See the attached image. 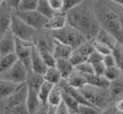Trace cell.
Listing matches in <instances>:
<instances>
[{
    "label": "cell",
    "instance_id": "1",
    "mask_svg": "<svg viewBox=\"0 0 123 114\" xmlns=\"http://www.w3.org/2000/svg\"><path fill=\"white\" fill-rule=\"evenodd\" d=\"M93 6L100 27L123 44V8L111 0H98Z\"/></svg>",
    "mask_w": 123,
    "mask_h": 114
},
{
    "label": "cell",
    "instance_id": "2",
    "mask_svg": "<svg viewBox=\"0 0 123 114\" xmlns=\"http://www.w3.org/2000/svg\"><path fill=\"white\" fill-rule=\"evenodd\" d=\"M65 14L68 25L77 29L88 40L93 39L101 28L92 0H84L76 6L67 11Z\"/></svg>",
    "mask_w": 123,
    "mask_h": 114
},
{
    "label": "cell",
    "instance_id": "3",
    "mask_svg": "<svg viewBox=\"0 0 123 114\" xmlns=\"http://www.w3.org/2000/svg\"><path fill=\"white\" fill-rule=\"evenodd\" d=\"M26 96H27V84L26 82L20 83L14 93L6 98L4 112L12 114H26L28 113L26 107Z\"/></svg>",
    "mask_w": 123,
    "mask_h": 114
},
{
    "label": "cell",
    "instance_id": "4",
    "mask_svg": "<svg viewBox=\"0 0 123 114\" xmlns=\"http://www.w3.org/2000/svg\"><path fill=\"white\" fill-rule=\"evenodd\" d=\"M51 36L57 41L71 46L73 49L88 40L82 33H80L78 30L70 26L68 23H67L64 27L60 28V29L51 31Z\"/></svg>",
    "mask_w": 123,
    "mask_h": 114
},
{
    "label": "cell",
    "instance_id": "5",
    "mask_svg": "<svg viewBox=\"0 0 123 114\" xmlns=\"http://www.w3.org/2000/svg\"><path fill=\"white\" fill-rule=\"evenodd\" d=\"M79 91L90 103L100 108L102 111L105 109V106L108 103V99L110 98L108 90L98 89L90 84H85L80 87Z\"/></svg>",
    "mask_w": 123,
    "mask_h": 114
},
{
    "label": "cell",
    "instance_id": "6",
    "mask_svg": "<svg viewBox=\"0 0 123 114\" xmlns=\"http://www.w3.org/2000/svg\"><path fill=\"white\" fill-rule=\"evenodd\" d=\"M10 31L16 39L24 40V41L34 42L35 41V31L34 28L30 27L23 19H20L14 11L12 12L11 23H10Z\"/></svg>",
    "mask_w": 123,
    "mask_h": 114
},
{
    "label": "cell",
    "instance_id": "7",
    "mask_svg": "<svg viewBox=\"0 0 123 114\" xmlns=\"http://www.w3.org/2000/svg\"><path fill=\"white\" fill-rule=\"evenodd\" d=\"M14 11V10H13ZM14 13L25 21L26 23L30 26V27L34 28L35 30L39 29H45L47 19L48 18L42 15L39 11L37 10H29V11H14Z\"/></svg>",
    "mask_w": 123,
    "mask_h": 114
},
{
    "label": "cell",
    "instance_id": "8",
    "mask_svg": "<svg viewBox=\"0 0 123 114\" xmlns=\"http://www.w3.org/2000/svg\"><path fill=\"white\" fill-rule=\"evenodd\" d=\"M34 46V42L24 41L15 37V50L18 60L22 61L23 64L26 66L28 72H31V64H30V56H31L32 48Z\"/></svg>",
    "mask_w": 123,
    "mask_h": 114
},
{
    "label": "cell",
    "instance_id": "9",
    "mask_svg": "<svg viewBox=\"0 0 123 114\" xmlns=\"http://www.w3.org/2000/svg\"><path fill=\"white\" fill-rule=\"evenodd\" d=\"M1 75L3 78L11 80L15 83H24L26 82V79H27L28 69L22 61L17 60L6 72H4Z\"/></svg>",
    "mask_w": 123,
    "mask_h": 114
},
{
    "label": "cell",
    "instance_id": "10",
    "mask_svg": "<svg viewBox=\"0 0 123 114\" xmlns=\"http://www.w3.org/2000/svg\"><path fill=\"white\" fill-rule=\"evenodd\" d=\"M26 107H27L28 113H37V112H40V110H42L44 107H48V106H43V104L41 103L37 89L27 86Z\"/></svg>",
    "mask_w": 123,
    "mask_h": 114
},
{
    "label": "cell",
    "instance_id": "11",
    "mask_svg": "<svg viewBox=\"0 0 123 114\" xmlns=\"http://www.w3.org/2000/svg\"><path fill=\"white\" fill-rule=\"evenodd\" d=\"M67 23H68V21H67V14H65V12L58 11V12H55V13L47 19L45 29L54 31V30H58V29H60V28L64 27Z\"/></svg>",
    "mask_w": 123,
    "mask_h": 114
},
{
    "label": "cell",
    "instance_id": "12",
    "mask_svg": "<svg viewBox=\"0 0 123 114\" xmlns=\"http://www.w3.org/2000/svg\"><path fill=\"white\" fill-rule=\"evenodd\" d=\"M14 50H15V36L9 29L0 36V56L14 52Z\"/></svg>",
    "mask_w": 123,
    "mask_h": 114
},
{
    "label": "cell",
    "instance_id": "13",
    "mask_svg": "<svg viewBox=\"0 0 123 114\" xmlns=\"http://www.w3.org/2000/svg\"><path fill=\"white\" fill-rule=\"evenodd\" d=\"M30 64H31V72L40 74V75H43L47 68V66L45 65L43 59H42L41 54L37 49L35 45L32 48L31 56H30Z\"/></svg>",
    "mask_w": 123,
    "mask_h": 114
},
{
    "label": "cell",
    "instance_id": "14",
    "mask_svg": "<svg viewBox=\"0 0 123 114\" xmlns=\"http://www.w3.org/2000/svg\"><path fill=\"white\" fill-rule=\"evenodd\" d=\"M0 33H4L10 29V23H11V16L13 10L6 3L0 4Z\"/></svg>",
    "mask_w": 123,
    "mask_h": 114
},
{
    "label": "cell",
    "instance_id": "15",
    "mask_svg": "<svg viewBox=\"0 0 123 114\" xmlns=\"http://www.w3.org/2000/svg\"><path fill=\"white\" fill-rule=\"evenodd\" d=\"M73 51V48L67 44L57 41L54 39L53 43V54L55 59H68Z\"/></svg>",
    "mask_w": 123,
    "mask_h": 114
},
{
    "label": "cell",
    "instance_id": "16",
    "mask_svg": "<svg viewBox=\"0 0 123 114\" xmlns=\"http://www.w3.org/2000/svg\"><path fill=\"white\" fill-rule=\"evenodd\" d=\"M20 83H15L9 79L1 77L0 78V98L6 99L16 91Z\"/></svg>",
    "mask_w": 123,
    "mask_h": 114
},
{
    "label": "cell",
    "instance_id": "17",
    "mask_svg": "<svg viewBox=\"0 0 123 114\" xmlns=\"http://www.w3.org/2000/svg\"><path fill=\"white\" fill-rule=\"evenodd\" d=\"M55 67L60 73L62 79H68V77L74 70V65L68 59H56Z\"/></svg>",
    "mask_w": 123,
    "mask_h": 114
},
{
    "label": "cell",
    "instance_id": "18",
    "mask_svg": "<svg viewBox=\"0 0 123 114\" xmlns=\"http://www.w3.org/2000/svg\"><path fill=\"white\" fill-rule=\"evenodd\" d=\"M62 101V90L58 84L54 85L50 93L47 97V106L48 109L55 110V108Z\"/></svg>",
    "mask_w": 123,
    "mask_h": 114
},
{
    "label": "cell",
    "instance_id": "19",
    "mask_svg": "<svg viewBox=\"0 0 123 114\" xmlns=\"http://www.w3.org/2000/svg\"><path fill=\"white\" fill-rule=\"evenodd\" d=\"M86 79H87V84H90L92 86H95L103 90H108V86H109V83H110V81L106 77L95 75V74L87 75Z\"/></svg>",
    "mask_w": 123,
    "mask_h": 114
},
{
    "label": "cell",
    "instance_id": "20",
    "mask_svg": "<svg viewBox=\"0 0 123 114\" xmlns=\"http://www.w3.org/2000/svg\"><path fill=\"white\" fill-rule=\"evenodd\" d=\"M68 82V84H70L71 86L76 87V89H80L81 86H84L85 84H87V79L86 76L84 74L79 73L78 70H76L74 68V70L72 72L70 76L68 77V79H65Z\"/></svg>",
    "mask_w": 123,
    "mask_h": 114
},
{
    "label": "cell",
    "instance_id": "21",
    "mask_svg": "<svg viewBox=\"0 0 123 114\" xmlns=\"http://www.w3.org/2000/svg\"><path fill=\"white\" fill-rule=\"evenodd\" d=\"M108 94L110 98H119L123 95V80L121 77L110 81L108 86Z\"/></svg>",
    "mask_w": 123,
    "mask_h": 114
},
{
    "label": "cell",
    "instance_id": "22",
    "mask_svg": "<svg viewBox=\"0 0 123 114\" xmlns=\"http://www.w3.org/2000/svg\"><path fill=\"white\" fill-rule=\"evenodd\" d=\"M18 60L15 52H10L0 56V74H3Z\"/></svg>",
    "mask_w": 123,
    "mask_h": 114
},
{
    "label": "cell",
    "instance_id": "23",
    "mask_svg": "<svg viewBox=\"0 0 123 114\" xmlns=\"http://www.w3.org/2000/svg\"><path fill=\"white\" fill-rule=\"evenodd\" d=\"M54 85L56 84H53V83L46 81L44 80L42 82V84L40 85L39 90H37V95H39V98H40V101L43 106H47V97H48L49 93H50L51 89L54 87Z\"/></svg>",
    "mask_w": 123,
    "mask_h": 114
},
{
    "label": "cell",
    "instance_id": "24",
    "mask_svg": "<svg viewBox=\"0 0 123 114\" xmlns=\"http://www.w3.org/2000/svg\"><path fill=\"white\" fill-rule=\"evenodd\" d=\"M43 78H44V80L53 83V84H58V83L62 80L60 73L58 72V69H57L55 66H49V67H47L45 73L43 74Z\"/></svg>",
    "mask_w": 123,
    "mask_h": 114
},
{
    "label": "cell",
    "instance_id": "25",
    "mask_svg": "<svg viewBox=\"0 0 123 114\" xmlns=\"http://www.w3.org/2000/svg\"><path fill=\"white\" fill-rule=\"evenodd\" d=\"M111 54L115 58L116 66L119 68L121 72H123V44L117 42L112 47Z\"/></svg>",
    "mask_w": 123,
    "mask_h": 114
},
{
    "label": "cell",
    "instance_id": "26",
    "mask_svg": "<svg viewBox=\"0 0 123 114\" xmlns=\"http://www.w3.org/2000/svg\"><path fill=\"white\" fill-rule=\"evenodd\" d=\"M93 39L96 40V41H98V42L105 43V44H107L108 46H110L111 48L113 47V45L118 42L110 33H108L106 30H104L103 28H100V30L98 31V33L95 34V36H94Z\"/></svg>",
    "mask_w": 123,
    "mask_h": 114
},
{
    "label": "cell",
    "instance_id": "27",
    "mask_svg": "<svg viewBox=\"0 0 123 114\" xmlns=\"http://www.w3.org/2000/svg\"><path fill=\"white\" fill-rule=\"evenodd\" d=\"M62 100L68 106L70 114H78V104H79L78 101L76 99H74L68 92L63 91V90H62Z\"/></svg>",
    "mask_w": 123,
    "mask_h": 114
},
{
    "label": "cell",
    "instance_id": "28",
    "mask_svg": "<svg viewBox=\"0 0 123 114\" xmlns=\"http://www.w3.org/2000/svg\"><path fill=\"white\" fill-rule=\"evenodd\" d=\"M35 10L39 11L42 15H44L45 17H47V18H49L54 13H55V11H53V9L49 6V3L47 0H39Z\"/></svg>",
    "mask_w": 123,
    "mask_h": 114
},
{
    "label": "cell",
    "instance_id": "29",
    "mask_svg": "<svg viewBox=\"0 0 123 114\" xmlns=\"http://www.w3.org/2000/svg\"><path fill=\"white\" fill-rule=\"evenodd\" d=\"M103 111L100 108L93 106L91 103H79L78 104V114H100Z\"/></svg>",
    "mask_w": 123,
    "mask_h": 114
},
{
    "label": "cell",
    "instance_id": "30",
    "mask_svg": "<svg viewBox=\"0 0 123 114\" xmlns=\"http://www.w3.org/2000/svg\"><path fill=\"white\" fill-rule=\"evenodd\" d=\"M91 42H92L93 49H94V50H96L98 52H100L101 54L105 56V54L111 53L112 48L110 46H108L107 44H105V43H102V42H98V41H96V40H94V39H92Z\"/></svg>",
    "mask_w": 123,
    "mask_h": 114
},
{
    "label": "cell",
    "instance_id": "31",
    "mask_svg": "<svg viewBox=\"0 0 123 114\" xmlns=\"http://www.w3.org/2000/svg\"><path fill=\"white\" fill-rule=\"evenodd\" d=\"M104 77H106L109 81H112V80L117 79V78L121 77V70L117 67L116 65L113 66H109V67L105 68V72H104Z\"/></svg>",
    "mask_w": 123,
    "mask_h": 114
},
{
    "label": "cell",
    "instance_id": "32",
    "mask_svg": "<svg viewBox=\"0 0 123 114\" xmlns=\"http://www.w3.org/2000/svg\"><path fill=\"white\" fill-rule=\"evenodd\" d=\"M39 0H20L18 3L17 10L14 11H29V10H35L37 6Z\"/></svg>",
    "mask_w": 123,
    "mask_h": 114
},
{
    "label": "cell",
    "instance_id": "33",
    "mask_svg": "<svg viewBox=\"0 0 123 114\" xmlns=\"http://www.w3.org/2000/svg\"><path fill=\"white\" fill-rule=\"evenodd\" d=\"M74 68L76 70H78L79 73L84 74L85 76L87 75H91V74H93V68H92V64L89 63L88 61H85V62L78 64V65L74 66Z\"/></svg>",
    "mask_w": 123,
    "mask_h": 114
},
{
    "label": "cell",
    "instance_id": "34",
    "mask_svg": "<svg viewBox=\"0 0 123 114\" xmlns=\"http://www.w3.org/2000/svg\"><path fill=\"white\" fill-rule=\"evenodd\" d=\"M103 57L104 56H103V54H101L100 52H98L96 50H93L88 56L87 61H88L89 63H91V64H94V63H98V62L103 61Z\"/></svg>",
    "mask_w": 123,
    "mask_h": 114
},
{
    "label": "cell",
    "instance_id": "35",
    "mask_svg": "<svg viewBox=\"0 0 123 114\" xmlns=\"http://www.w3.org/2000/svg\"><path fill=\"white\" fill-rule=\"evenodd\" d=\"M82 1H84V0H63L62 11L63 12H67V11L70 10V9L76 6L77 4H79L80 2H82Z\"/></svg>",
    "mask_w": 123,
    "mask_h": 114
},
{
    "label": "cell",
    "instance_id": "36",
    "mask_svg": "<svg viewBox=\"0 0 123 114\" xmlns=\"http://www.w3.org/2000/svg\"><path fill=\"white\" fill-rule=\"evenodd\" d=\"M92 68H93V74H95V75H98V76H103L104 75V72H105L106 66L104 65L103 61H101V62L92 64Z\"/></svg>",
    "mask_w": 123,
    "mask_h": 114
},
{
    "label": "cell",
    "instance_id": "37",
    "mask_svg": "<svg viewBox=\"0 0 123 114\" xmlns=\"http://www.w3.org/2000/svg\"><path fill=\"white\" fill-rule=\"evenodd\" d=\"M49 3V6L53 9V11L58 12L62 11L63 8V0H47Z\"/></svg>",
    "mask_w": 123,
    "mask_h": 114
},
{
    "label": "cell",
    "instance_id": "38",
    "mask_svg": "<svg viewBox=\"0 0 123 114\" xmlns=\"http://www.w3.org/2000/svg\"><path fill=\"white\" fill-rule=\"evenodd\" d=\"M54 112H55L56 114H70V111H68V106L64 103V101L63 100L56 107Z\"/></svg>",
    "mask_w": 123,
    "mask_h": 114
},
{
    "label": "cell",
    "instance_id": "39",
    "mask_svg": "<svg viewBox=\"0 0 123 114\" xmlns=\"http://www.w3.org/2000/svg\"><path fill=\"white\" fill-rule=\"evenodd\" d=\"M103 63L106 67H109V66H113L116 65V62H115V58L111 53H108V54H105L103 57Z\"/></svg>",
    "mask_w": 123,
    "mask_h": 114
},
{
    "label": "cell",
    "instance_id": "40",
    "mask_svg": "<svg viewBox=\"0 0 123 114\" xmlns=\"http://www.w3.org/2000/svg\"><path fill=\"white\" fill-rule=\"evenodd\" d=\"M113 108L116 110V113H123V97L117 98Z\"/></svg>",
    "mask_w": 123,
    "mask_h": 114
},
{
    "label": "cell",
    "instance_id": "41",
    "mask_svg": "<svg viewBox=\"0 0 123 114\" xmlns=\"http://www.w3.org/2000/svg\"><path fill=\"white\" fill-rule=\"evenodd\" d=\"M19 1L20 0H4V2L10 6L12 10H17V6H18Z\"/></svg>",
    "mask_w": 123,
    "mask_h": 114
},
{
    "label": "cell",
    "instance_id": "42",
    "mask_svg": "<svg viewBox=\"0 0 123 114\" xmlns=\"http://www.w3.org/2000/svg\"><path fill=\"white\" fill-rule=\"evenodd\" d=\"M111 1L116 2L117 4H119V6H121L122 8H123V0H111Z\"/></svg>",
    "mask_w": 123,
    "mask_h": 114
},
{
    "label": "cell",
    "instance_id": "43",
    "mask_svg": "<svg viewBox=\"0 0 123 114\" xmlns=\"http://www.w3.org/2000/svg\"><path fill=\"white\" fill-rule=\"evenodd\" d=\"M121 79L123 80V72H121Z\"/></svg>",
    "mask_w": 123,
    "mask_h": 114
},
{
    "label": "cell",
    "instance_id": "44",
    "mask_svg": "<svg viewBox=\"0 0 123 114\" xmlns=\"http://www.w3.org/2000/svg\"><path fill=\"white\" fill-rule=\"evenodd\" d=\"M3 2H4V0H0V4H1V3H3Z\"/></svg>",
    "mask_w": 123,
    "mask_h": 114
},
{
    "label": "cell",
    "instance_id": "45",
    "mask_svg": "<svg viewBox=\"0 0 123 114\" xmlns=\"http://www.w3.org/2000/svg\"><path fill=\"white\" fill-rule=\"evenodd\" d=\"M92 1H93V2H95V1H98V0H92Z\"/></svg>",
    "mask_w": 123,
    "mask_h": 114
},
{
    "label": "cell",
    "instance_id": "46",
    "mask_svg": "<svg viewBox=\"0 0 123 114\" xmlns=\"http://www.w3.org/2000/svg\"><path fill=\"white\" fill-rule=\"evenodd\" d=\"M2 77V75H1V74H0V78H1Z\"/></svg>",
    "mask_w": 123,
    "mask_h": 114
},
{
    "label": "cell",
    "instance_id": "47",
    "mask_svg": "<svg viewBox=\"0 0 123 114\" xmlns=\"http://www.w3.org/2000/svg\"><path fill=\"white\" fill-rule=\"evenodd\" d=\"M0 36H1V33H0Z\"/></svg>",
    "mask_w": 123,
    "mask_h": 114
},
{
    "label": "cell",
    "instance_id": "48",
    "mask_svg": "<svg viewBox=\"0 0 123 114\" xmlns=\"http://www.w3.org/2000/svg\"><path fill=\"white\" fill-rule=\"evenodd\" d=\"M121 97H123V95H122V96H121Z\"/></svg>",
    "mask_w": 123,
    "mask_h": 114
}]
</instances>
